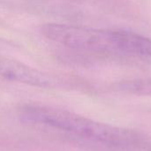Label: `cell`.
<instances>
[{
  "label": "cell",
  "instance_id": "obj_3",
  "mask_svg": "<svg viewBox=\"0 0 151 151\" xmlns=\"http://www.w3.org/2000/svg\"><path fill=\"white\" fill-rule=\"evenodd\" d=\"M0 76L11 81L41 88H51L57 84L50 74L4 56H0Z\"/></svg>",
  "mask_w": 151,
  "mask_h": 151
},
{
  "label": "cell",
  "instance_id": "obj_4",
  "mask_svg": "<svg viewBox=\"0 0 151 151\" xmlns=\"http://www.w3.org/2000/svg\"><path fill=\"white\" fill-rule=\"evenodd\" d=\"M117 88L122 92L151 96V79H135L124 81L117 84Z\"/></svg>",
  "mask_w": 151,
  "mask_h": 151
},
{
  "label": "cell",
  "instance_id": "obj_2",
  "mask_svg": "<svg viewBox=\"0 0 151 151\" xmlns=\"http://www.w3.org/2000/svg\"><path fill=\"white\" fill-rule=\"evenodd\" d=\"M41 33L49 41L83 54L129 58L133 48L132 31L125 29L46 23Z\"/></svg>",
  "mask_w": 151,
  "mask_h": 151
},
{
  "label": "cell",
  "instance_id": "obj_1",
  "mask_svg": "<svg viewBox=\"0 0 151 151\" xmlns=\"http://www.w3.org/2000/svg\"><path fill=\"white\" fill-rule=\"evenodd\" d=\"M21 117L28 122L65 131L104 146L126 148L141 142L139 134L132 130L101 123L63 110L28 105L22 108Z\"/></svg>",
  "mask_w": 151,
  "mask_h": 151
}]
</instances>
